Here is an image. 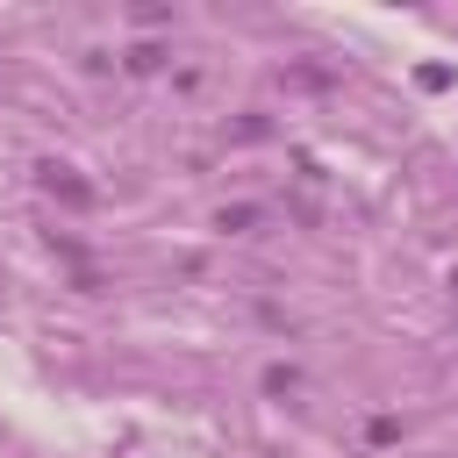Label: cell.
<instances>
[{"label":"cell","instance_id":"cell-1","mask_svg":"<svg viewBox=\"0 0 458 458\" xmlns=\"http://www.w3.org/2000/svg\"><path fill=\"white\" fill-rule=\"evenodd\" d=\"M36 179H43V193H50V200H64V208H93V186H86L72 165L43 157V165H36Z\"/></svg>","mask_w":458,"mask_h":458}]
</instances>
